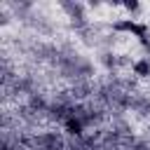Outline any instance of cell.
Wrapping results in <instances>:
<instances>
[{
    "instance_id": "7a4b0ae2",
    "label": "cell",
    "mask_w": 150,
    "mask_h": 150,
    "mask_svg": "<svg viewBox=\"0 0 150 150\" xmlns=\"http://www.w3.org/2000/svg\"><path fill=\"white\" fill-rule=\"evenodd\" d=\"M134 75H138V77H148L150 75V59H138V61H134Z\"/></svg>"
},
{
    "instance_id": "277c9868",
    "label": "cell",
    "mask_w": 150,
    "mask_h": 150,
    "mask_svg": "<svg viewBox=\"0 0 150 150\" xmlns=\"http://www.w3.org/2000/svg\"><path fill=\"white\" fill-rule=\"evenodd\" d=\"M124 7H127V9H129V12H138V7H141V5H138V2H134V0H131V2H124Z\"/></svg>"
},
{
    "instance_id": "5b68a950",
    "label": "cell",
    "mask_w": 150,
    "mask_h": 150,
    "mask_svg": "<svg viewBox=\"0 0 150 150\" xmlns=\"http://www.w3.org/2000/svg\"><path fill=\"white\" fill-rule=\"evenodd\" d=\"M148 28H150V23H148Z\"/></svg>"
},
{
    "instance_id": "3957f363",
    "label": "cell",
    "mask_w": 150,
    "mask_h": 150,
    "mask_svg": "<svg viewBox=\"0 0 150 150\" xmlns=\"http://www.w3.org/2000/svg\"><path fill=\"white\" fill-rule=\"evenodd\" d=\"M66 129H68V134L80 136V134H82V122H80V120H75V117H70V120L66 122Z\"/></svg>"
},
{
    "instance_id": "6da1fadb",
    "label": "cell",
    "mask_w": 150,
    "mask_h": 150,
    "mask_svg": "<svg viewBox=\"0 0 150 150\" xmlns=\"http://www.w3.org/2000/svg\"><path fill=\"white\" fill-rule=\"evenodd\" d=\"M115 30H127V33H134L138 40H141V45H145V47H150V35H148V23H136L134 19H120V21H115Z\"/></svg>"
}]
</instances>
